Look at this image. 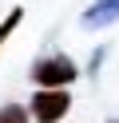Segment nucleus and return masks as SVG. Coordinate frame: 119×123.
<instances>
[{"label": "nucleus", "mask_w": 119, "mask_h": 123, "mask_svg": "<svg viewBox=\"0 0 119 123\" xmlns=\"http://www.w3.org/2000/svg\"><path fill=\"white\" fill-rule=\"evenodd\" d=\"M68 111H71V91L68 87H36V95L28 103L32 123H60Z\"/></svg>", "instance_id": "obj_2"}, {"label": "nucleus", "mask_w": 119, "mask_h": 123, "mask_svg": "<svg viewBox=\"0 0 119 123\" xmlns=\"http://www.w3.org/2000/svg\"><path fill=\"white\" fill-rule=\"evenodd\" d=\"M0 123H32V115H28V107L8 103V107H0Z\"/></svg>", "instance_id": "obj_5"}, {"label": "nucleus", "mask_w": 119, "mask_h": 123, "mask_svg": "<svg viewBox=\"0 0 119 123\" xmlns=\"http://www.w3.org/2000/svg\"><path fill=\"white\" fill-rule=\"evenodd\" d=\"M119 20V0H95L91 8L83 12V28H103Z\"/></svg>", "instance_id": "obj_3"}, {"label": "nucleus", "mask_w": 119, "mask_h": 123, "mask_svg": "<svg viewBox=\"0 0 119 123\" xmlns=\"http://www.w3.org/2000/svg\"><path fill=\"white\" fill-rule=\"evenodd\" d=\"M20 20H24V8H12L4 20H0V48H4V40L16 32V28H20Z\"/></svg>", "instance_id": "obj_4"}, {"label": "nucleus", "mask_w": 119, "mask_h": 123, "mask_svg": "<svg viewBox=\"0 0 119 123\" xmlns=\"http://www.w3.org/2000/svg\"><path fill=\"white\" fill-rule=\"evenodd\" d=\"M107 123H119V119H107Z\"/></svg>", "instance_id": "obj_6"}, {"label": "nucleus", "mask_w": 119, "mask_h": 123, "mask_svg": "<svg viewBox=\"0 0 119 123\" xmlns=\"http://www.w3.org/2000/svg\"><path fill=\"white\" fill-rule=\"evenodd\" d=\"M75 75H79V64L63 52H48L32 64V83H40V87H68V83H75Z\"/></svg>", "instance_id": "obj_1"}]
</instances>
